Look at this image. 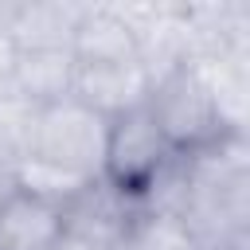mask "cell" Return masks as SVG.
Instances as JSON below:
<instances>
[{
    "label": "cell",
    "instance_id": "obj_1",
    "mask_svg": "<svg viewBox=\"0 0 250 250\" xmlns=\"http://www.w3.org/2000/svg\"><path fill=\"white\" fill-rule=\"evenodd\" d=\"M145 109L152 113V121H156L160 137L168 141V148L180 152V156L199 152V148L215 145L227 133H242V129H234L227 121V113H223L207 74L191 59L172 66L168 74H160L148 86Z\"/></svg>",
    "mask_w": 250,
    "mask_h": 250
},
{
    "label": "cell",
    "instance_id": "obj_2",
    "mask_svg": "<svg viewBox=\"0 0 250 250\" xmlns=\"http://www.w3.org/2000/svg\"><path fill=\"white\" fill-rule=\"evenodd\" d=\"M105 137H109V117L94 113L78 98H62L39 109L23 160H39L78 180H98L105 164Z\"/></svg>",
    "mask_w": 250,
    "mask_h": 250
},
{
    "label": "cell",
    "instance_id": "obj_3",
    "mask_svg": "<svg viewBox=\"0 0 250 250\" xmlns=\"http://www.w3.org/2000/svg\"><path fill=\"white\" fill-rule=\"evenodd\" d=\"M172 148L160 137L152 113L145 105L121 113L109 121V137H105V164H102V180H109L117 191L125 195H145L148 184L172 164Z\"/></svg>",
    "mask_w": 250,
    "mask_h": 250
},
{
    "label": "cell",
    "instance_id": "obj_4",
    "mask_svg": "<svg viewBox=\"0 0 250 250\" xmlns=\"http://www.w3.org/2000/svg\"><path fill=\"white\" fill-rule=\"evenodd\" d=\"M70 98L90 105L102 117H121L148 98V74L141 62H74Z\"/></svg>",
    "mask_w": 250,
    "mask_h": 250
},
{
    "label": "cell",
    "instance_id": "obj_5",
    "mask_svg": "<svg viewBox=\"0 0 250 250\" xmlns=\"http://www.w3.org/2000/svg\"><path fill=\"white\" fill-rule=\"evenodd\" d=\"M62 234V207L20 188L0 195V250H51Z\"/></svg>",
    "mask_w": 250,
    "mask_h": 250
},
{
    "label": "cell",
    "instance_id": "obj_6",
    "mask_svg": "<svg viewBox=\"0 0 250 250\" xmlns=\"http://www.w3.org/2000/svg\"><path fill=\"white\" fill-rule=\"evenodd\" d=\"M86 4L39 0V4H0V27L16 47H70V35Z\"/></svg>",
    "mask_w": 250,
    "mask_h": 250
},
{
    "label": "cell",
    "instance_id": "obj_7",
    "mask_svg": "<svg viewBox=\"0 0 250 250\" xmlns=\"http://www.w3.org/2000/svg\"><path fill=\"white\" fill-rule=\"evenodd\" d=\"M74 62H137V27L125 8H90L82 12L70 35Z\"/></svg>",
    "mask_w": 250,
    "mask_h": 250
},
{
    "label": "cell",
    "instance_id": "obj_8",
    "mask_svg": "<svg viewBox=\"0 0 250 250\" xmlns=\"http://www.w3.org/2000/svg\"><path fill=\"white\" fill-rule=\"evenodd\" d=\"M8 82L35 105L62 102L70 98V86H74V55L70 47H16Z\"/></svg>",
    "mask_w": 250,
    "mask_h": 250
},
{
    "label": "cell",
    "instance_id": "obj_9",
    "mask_svg": "<svg viewBox=\"0 0 250 250\" xmlns=\"http://www.w3.org/2000/svg\"><path fill=\"white\" fill-rule=\"evenodd\" d=\"M39 109L31 98H23L12 82L0 86V133L16 145L20 160L27 156V145H31V133H35V121H39Z\"/></svg>",
    "mask_w": 250,
    "mask_h": 250
},
{
    "label": "cell",
    "instance_id": "obj_10",
    "mask_svg": "<svg viewBox=\"0 0 250 250\" xmlns=\"http://www.w3.org/2000/svg\"><path fill=\"white\" fill-rule=\"evenodd\" d=\"M16 164H20V152H16V145H12V141L0 133V188H8V184H12Z\"/></svg>",
    "mask_w": 250,
    "mask_h": 250
},
{
    "label": "cell",
    "instance_id": "obj_11",
    "mask_svg": "<svg viewBox=\"0 0 250 250\" xmlns=\"http://www.w3.org/2000/svg\"><path fill=\"white\" fill-rule=\"evenodd\" d=\"M12 62H16V43H12V39L4 35V27H0V86H8Z\"/></svg>",
    "mask_w": 250,
    "mask_h": 250
},
{
    "label": "cell",
    "instance_id": "obj_12",
    "mask_svg": "<svg viewBox=\"0 0 250 250\" xmlns=\"http://www.w3.org/2000/svg\"><path fill=\"white\" fill-rule=\"evenodd\" d=\"M51 250H102V246H94V242H86V238H78V234H59V242L51 246Z\"/></svg>",
    "mask_w": 250,
    "mask_h": 250
}]
</instances>
